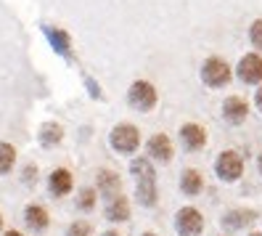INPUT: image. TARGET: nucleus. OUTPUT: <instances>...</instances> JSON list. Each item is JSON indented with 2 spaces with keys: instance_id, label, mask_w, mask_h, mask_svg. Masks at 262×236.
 I'll use <instances>...</instances> for the list:
<instances>
[{
  "instance_id": "f257e3e1",
  "label": "nucleus",
  "mask_w": 262,
  "mask_h": 236,
  "mask_svg": "<svg viewBox=\"0 0 262 236\" xmlns=\"http://www.w3.org/2000/svg\"><path fill=\"white\" fill-rule=\"evenodd\" d=\"M133 175L138 181V202L151 207L157 204V175L148 160H135L133 162Z\"/></svg>"
},
{
  "instance_id": "f03ea898",
  "label": "nucleus",
  "mask_w": 262,
  "mask_h": 236,
  "mask_svg": "<svg viewBox=\"0 0 262 236\" xmlns=\"http://www.w3.org/2000/svg\"><path fill=\"white\" fill-rule=\"evenodd\" d=\"M138 144H141V133H138L135 125L130 122H122L117 125V128L112 130V146L122 154H133L138 149Z\"/></svg>"
},
{
  "instance_id": "7ed1b4c3",
  "label": "nucleus",
  "mask_w": 262,
  "mask_h": 236,
  "mask_svg": "<svg viewBox=\"0 0 262 236\" xmlns=\"http://www.w3.org/2000/svg\"><path fill=\"white\" fill-rule=\"evenodd\" d=\"M202 80L209 88H223V85L230 83V67L225 64L223 58L212 56V58L204 61V67H202Z\"/></svg>"
},
{
  "instance_id": "20e7f679",
  "label": "nucleus",
  "mask_w": 262,
  "mask_h": 236,
  "mask_svg": "<svg viewBox=\"0 0 262 236\" xmlns=\"http://www.w3.org/2000/svg\"><path fill=\"white\" fill-rule=\"evenodd\" d=\"M127 101L138 109V112H151V109L157 106V88L146 80H138V83H133V88L127 93Z\"/></svg>"
},
{
  "instance_id": "39448f33",
  "label": "nucleus",
  "mask_w": 262,
  "mask_h": 236,
  "mask_svg": "<svg viewBox=\"0 0 262 236\" xmlns=\"http://www.w3.org/2000/svg\"><path fill=\"white\" fill-rule=\"evenodd\" d=\"M175 226H178V233L180 236H199L204 228V218L199 210L193 207H183L178 212V220H175Z\"/></svg>"
},
{
  "instance_id": "423d86ee",
  "label": "nucleus",
  "mask_w": 262,
  "mask_h": 236,
  "mask_svg": "<svg viewBox=\"0 0 262 236\" xmlns=\"http://www.w3.org/2000/svg\"><path fill=\"white\" fill-rule=\"evenodd\" d=\"M244 172V162L236 151H223L217 156V175L223 181H238Z\"/></svg>"
},
{
  "instance_id": "0eeeda50",
  "label": "nucleus",
  "mask_w": 262,
  "mask_h": 236,
  "mask_svg": "<svg viewBox=\"0 0 262 236\" xmlns=\"http://www.w3.org/2000/svg\"><path fill=\"white\" fill-rule=\"evenodd\" d=\"M238 77H241L244 83H249V85L262 83V58H259L257 53L244 56V58L238 61Z\"/></svg>"
},
{
  "instance_id": "6e6552de",
  "label": "nucleus",
  "mask_w": 262,
  "mask_h": 236,
  "mask_svg": "<svg viewBox=\"0 0 262 236\" xmlns=\"http://www.w3.org/2000/svg\"><path fill=\"white\" fill-rule=\"evenodd\" d=\"M180 138H183V146H186L188 151H199V149H204V144H207V133H204L202 125H196V122L183 125Z\"/></svg>"
},
{
  "instance_id": "1a4fd4ad",
  "label": "nucleus",
  "mask_w": 262,
  "mask_h": 236,
  "mask_svg": "<svg viewBox=\"0 0 262 236\" xmlns=\"http://www.w3.org/2000/svg\"><path fill=\"white\" fill-rule=\"evenodd\" d=\"M246 114H249V104H246L244 99H238V96H230V99L223 104V117H225L230 125L244 122Z\"/></svg>"
},
{
  "instance_id": "9d476101",
  "label": "nucleus",
  "mask_w": 262,
  "mask_h": 236,
  "mask_svg": "<svg viewBox=\"0 0 262 236\" xmlns=\"http://www.w3.org/2000/svg\"><path fill=\"white\" fill-rule=\"evenodd\" d=\"M148 154L154 156V160H159V162H169L172 160V144H169V138L167 135H151L148 138Z\"/></svg>"
},
{
  "instance_id": "9b49d317",
  "label": "nucleus",
  "mask_w": 262,
  "mask_h": 236,
  "mask_svg": "<svg viewBox=\"0 0 262 236\" xmlns=\"http://www.w3.org/2000/svg\"><path fill=\"white\" fill-rule=\"evenodd\" d=\"M72 191V172L64 170V167H58L51 172V194L53 196H64Z\"/></svg>"
},
{
  "instance_id": "f8f14e48",
  "label": "nucleus",
  "mask_w": 262,
  "mask_h": 236,
  "mask_svg": "<svg viewBox=\"0 0 262 236\" xmlns=\"http://www.w3.org/2000/svg\"><path fill=\"white\" fill-rule=\"evenodd\" d=\"M98 188H101V191L109 196V199L119 196V188H122L119 175H117V172H112V170H101V172H98Z\"/></svg>"
},
{
  "instance_id": "ddd939ff",
  "label": "nucleus",
  "mask_w": 262,
  "mask_h": 236,
  "mask_svg": "<svg viewBox=\"0 0 262 236\" xmlns=\"http://www.w3.org/2000/svg\"><path fill=\"white\" fill-rule=\"evenodd\" d=\"M202 172L199 170H186L183 172V178H180V188H183V194H188V196H196L199 191H202Z\"/></svg>"
},
{
  "instance_id": "4468645a",
  "label": "nucleus",
  "mask_w": 262,
  "mask_h": 236,
  "mask_svg": "<svg viewBox=\"0 0 262 236\" xmlns=\"http://www.w3.org/2000/svg\"><path fill=\"white\" fill-rule=\"evenodd\" d=\"M106 218L109 220H127L130 218V204L125 196H114L109 202V207H106Z\"/></svg>"
},
{
  "instance_id": "2eb2a0df",
  "label": "nucleus",
  "mask_w": 262,
  "mask_h": 236,
  "mask_svg": "<svg viewBox=\"0 0 262 236\" xmlns=\"http://www.w3.org/2000/svg\"><path fill=\"white\" fill-rule=\"evenodd\" d=\"M254 220V212L252 210H236V212H228L225 218H223V226L225 228H241V226H249Z\"/></svg>"
},
{
  "instance_id": "dca6fc26",
  "label": "nucleus",
  "mask_w": 262,
  "mask_h": 236,
  "mask_svg": "<svg viewBox=\"0 0 262 236\" xmlns=\"http://www.w3.org/2000/svg\"><path fill=\"white\" fill-rule=\"evenodd\" d=\"M27 226L35 228V231H42L48 228V212H45L42 207H37V204H32V207H27Z\"/></svg>"
},
{
  "instance_id": "f3484780",
  "label": "nucleus",
  "mask_w": 262,
  "mask_h": 236,
  "mask_svg": "<svg viewBox=\"0 0 262 236\" xmlns=\"http://www.w3.org/2000/svg\"><path fill=\"white\" fill-rule=\"evenodd\" d=\"M13 162H16V149L11 144H0V175H6L13 167Z\"/></svg>"
},
{
  "instance_id": "a211bd4d",
  "label": "nucleus",
  "mask_w": 262,
  "mask_h": 236,
  "mask_svg": "<svg viewBox=\"0 0 262 236\" xmlns=\"http://www.w3.org/2000/svg\"><path fill=\"white\" fill-rule=\"evenodd\" d=\"M61 138H64V130H61L58 125H53V122H51V125H45L42 133H40V141H42L45 146H53V144H58Z\"/></svg>"
},
{
  "instance_id": "6ab92c4d",
  "label": "nucleus",
  "mask_w": 262,
  "mask_h": 236,
  "mask_svg": "<svg viewBox=\"0 0 262 236\" xmlns=\"http://www.w3.org/2000/svg\"><path fill=\"white\" fill-rule=\"evenodd\" d=\"M96 204V191L93 188H82V194L80 199H77V207H82V210H90Z\"/></svg>"
},
{
  "instance_id": "aec40b11",
  "label": "nucleus",
  "mask_w": 262,
  "mask_h": 236,
  "mask_svg": "<svg viewBox=\"0 0 262 236\" xmlns=\"http://www.w3.org/2000/svg\"><path fill=\"white\" fill-rule=\"evenodd\" d=\"M249 40H252L254 48L262 51V19H257V22L252 24V29H249Z\"/></svg>"
},
{
  "instance_id": "412c9836",
  "label": "nucleus",
  "mask_w": 262,
  "mask_h": 236,
  "mask_svg": "<svg viewBox=\"0 0 262 236\" xmlns=\"http://www.w3.org/2000/svg\"><path fill=\"white\" fill-rule=\"evenodd\" d=\"M69 236H93V228L80 220V223H74V226L69 228Z\"/></svg>"
},
{
  "instance_id": "4be33fe9",
  "label": "nucleus",
  "mask_w": 262,
  "mask_h": 236,
  "mask_svg": "<svg viewBox=\"0 0 262 236\" xmlns=\"http://www.w3.org/2000/svg\"><path fill=\"white\" fill-rule=\"evenodd\" d=\"M257 106H259V112H262V88L257 90Z\"/></svg>"
},
{
  "instance_id": "5701e85b",
  "label": "nucleus",
  "mask_w": 262,
  "mask_h": 236,
  "mask_svg": "<svg viewBox=\"0 0 262 236\" xmlns=\"http://www.w3.org/2000/svg\"><path fill=\"white\" fill-rule=\"evenodd\" d=\"M103 236H119V233H117V231H106Z\"/></svg>"
},
{
  "instance_id": "b1692460",
  "label": "nucleus",
  "mask_w": 262,
  "mask_h": 236,
  "mask_svg": "<svg viewBox=\"0 0 262 236\" xmlns=\"http://www.w3.org/2000/svg\"><path fill=\"white\" fill-rule=\"evenodd\" d=\"M6 236H21V233H19V231H8Z\"/></svg>"
},
{
  "instance_id": "393cba45",
  "label": "nucleus",
  "mask_w": 262,
  "mask_h": 236,
  "mask_svg": "<svg viewBox=\"0 0 262 236\" xmlns=\"http://www.w3.org/2000/svg\"><path fill=\"white\" fill-rule=\"evenodd\" d=\"M259 170H262V154H259Z\"/></svg>"
},
{
  "instance_id": "a878e982",
  "label": "nucleus",
  "mask_w": 262,
  "mask_h": 236,
  "mask_svg": "<svg viewBox=\"0 0 262 236\" xmlns=\"http://www.w3.org/2000/svg\"><path fill=\"white\" fill-rule=\"evenodd\" d=\"M143 236H157V233H143Z\"/></svg>"
},
{
  "instance_id": "bb28decb",
  "label": "nucleus",
  "mask_w": 262,
  "mask_h": 236,
  "mask_svg": "<svg viewBox=\"0 0 262 236\" xmlns=\"http://www.w3.org/2000/svg\"><path fill=\"white\" fill-rule=\"evenodd\" d=\"M252 236H262V233H252Z\"/></svg>"
},
{
  "instance_id": "cd10ccee",
  "label": "nucleus",
  "mask_w": 262,
  "mask_h": 236,
  "mask_svg": "<svg viewBox=\"0 0 262 236\" xmlns=\"http://www.w3.org/2000/svg\"><path fill=\"white\" fill-rule=\"evenodd\" d=\"M0 226H3V218H0Z\"/></svg>"
}]
</instances>
